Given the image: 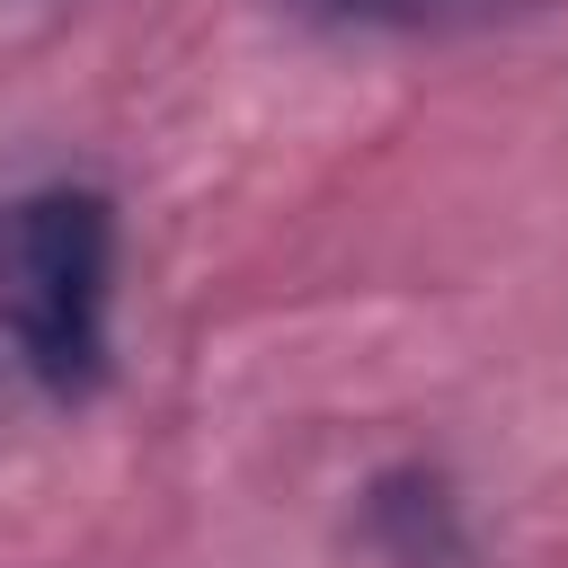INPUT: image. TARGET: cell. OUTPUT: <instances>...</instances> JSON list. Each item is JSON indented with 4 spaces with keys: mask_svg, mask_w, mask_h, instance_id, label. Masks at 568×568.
<instances>
[{
    "mask_svg": "<svg viewBox=\"0 0 568 568\" xmlns=\"http://www.w3.org/2000/svg\"><path fill=\"white\" fill-rule=\"evenodd\" d=\"M0 328L36 390L89 399L115 355V204L98 186H36L0 204Z\"/></svg>",
    "mask_w": 568,
    "mask_h": 568,
    "instance_id": "obj_1",
    "label": "cell"
},
{
    "mask_svg": "<svg viewBox=\"0 0 568 568\" xmlns=\"http://www.w3.org/2000/svg\"><path fill=\"white\" fill-rule=\"evenodd\" d=\"M311 27H355V36H479V27H506L541 0H275Z\"/></svg>",
    "mask_w": 568,
    "mask_h": 568,
    "instance_id": "obj_2",
    "label": "cell"
}]
</instances>
